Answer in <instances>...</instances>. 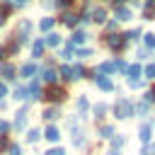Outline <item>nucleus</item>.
<instances>
[{
  "label": "nucleus",
  "instance_id": "f257e3e1",
  "mask_svg": "<svg viewBox=\"0 0 155 155\" xmlns=\"http://www.w3.org/2000/svg\"><path fill=\"white\" fill-rule=\"evenodd\" d=\"M114 116H116V119H128V116H133V104H131V99H116V104H114Z\"/></svg>",
  "mask_w": 155,
  "mask_h": 155
},
{
  "label": "nucleus",
  "instance_id": "f03ea898",
  "mask_svg": "<svg viewBox=\"0 0 155 155\" xmlns=\"http://www.w3.org/2000/svg\"><path fill=\"white\" fill-rule=\"evenodd\" d=\"M94 85H97L99 90H104V92H109V90H114V82H111L109 78H104L102 73H97V70H94Z\"/></svg>",
  "mask_w": 155,
  "mask_h": 155
},
{
  "label": "nucleus",
  "instance_id": "7ed1b4c3",
  "mask_svg": "<svg viewBox=\"0 0 155 155\" xmlns=\"http://www.w3.org/2000/svg\"><path fill=\"white\" fill-rule=\"evenodd\" d=\"M46 99H51V102H63V99H65V90H61V87H51L48 94H46Z\"/></svg>",
  "mask_w": 155,
  "mask_h": 155
},
{
  "label": "nucleus",
  "instance_id": "20e7f679",
  "mask_svg": "<svg viewBox=\"0 0 155 155\" xmlns=\"http://www.w3.org/2000/svg\"><path fill=\"white\" fill-rule=\"evenodd\" d=\"M150 136H153V124H143V126L138 128V138H140L143 143H148Z\"/></svg>",
  "mask_w": 155,
  "mask_h": 155
},
{
  "label": "nucleus",
  "instance_id": "39448f33",
  "mask_svg": "<svg viewBox=\"0 0 155 155\" xmlns=\"http://www.w3.org/2000/svg\"><path fill=\"white\" fill-rule=\"evenodd\" d=\"M36 70H39V68H36V63H27V65H22V68H19V75H22V78H31Z\"/></svg>",
  "mask_w": 155,
  "mask_h": 155
},
{
  "label": "nucleus",
  "instance_id": "423d86ee",
  "mask_svg": "<svg viewBox=\"0 0 155 155\" xmlns=\"http://www.w3.org/2000/svg\"><path fill=\"white\" fill-rule=\"evenodd\" d=\"M46 138H48L51 143H58V138H61V131H58V126H53V124H51V126L46 128Z\"/></svg>",
  "mask_w": 155,
  "mask_h": 155
},
{
  "label": "nucleus",
  "instance_id": "0eeeda50",
  "mask_svg": "<svg viewBox=\"0 0 155 155\" xmlns=\"http://www.w3.org/2000/svg\"><path fill=\"white\" fill-rule=\"evenodd\" d=\"M24 126H27V111L22 109V111H17V119H15V128H17V131H22Z\"/></svg>",
  "mask_w": 155,
  "mask_h": 155
},
{
  "label": "nucleus",
  "instance_id": "6e6552de",
  "mask_svg": "<svg viewBox=\"0 0 155 155\" xmlns=\"http://www.w3.org/2000/svg\"><path fill=\"white\" fill-rule=\"evenodd\" d=\"M116 19L128 22V19H131V10H128V7H116Z\"/></svg>",
  "mask_w": 155,
  "mask_h": 155
},
{
  "label": "nucleus",
  "instance_id": "1a4fd4ad",
  "mask_svg": "<svg viewBox=\"0 0 155 155\" xmlns=\"http://www.w3.org/2000/svg\"><path fill=\"white\" fill-rule=\"evenodd\" d=\"M148 109H150V102H138V104L133 107V111H136L138 116H145V114H148Z\"/></svg>",
  "mask_w": 155,
  "mask_h": 155
},
{
  "label": "nucleus",
  "instance_id": "9d476101",
  "mask_svg": "<svg viewBox=\"0 0 155 155\" xmlns=\"http://www.w3.org/2000/svg\"><path fill=\"white\" fill-rule=\"evenodd\" d=\"M104 17H107L104 7H97V10L92 12V22H97V24H102V22H104Z\"/></svg>",
  "mask_w": 155,
  "mask_h": 155
},
{
  "label": "nucleus",
  "instance_id": "9b49d317",
  "mask_svg": "<svg viewBox=\"0 0 155 155\" xmlns=\"http://www.w3.org/2000/svg\"><path fill=\"white\" fill-rule=\"evenodd\" d=\"M61 78H63V80H75L73 68H70V65H61Z\"/></svg>",
  "mask_w": 155,
  "mask_h": 155
},
{
  "label": "nucleus",
  "instance_id": "f8f14e48",
  "mask_svg": "<svg viewBox=\"0 0 155 155\" xmlns=\"http://www.w3.org/2000/svg\"><path fill=\"white\" fill-rule=\"evenodd\" d=\"M58 116H61V114H58L56 107H48V109L44 111V119H46V121H53V119H58Z\"/></svg>",
  "mask_w": 155,
  "mask_h": 155
},
{
  "label": "nucleus",
  "instance_id": "ddd939ff",
  "mask_svg": "<svg viewBox=\"0 0 155 155\" xmlns=\"http://www.w3.org/2000/svg\"><path fill=\"white\" fill-rule=\"evenodd\" d=\"M29 29H31V24H29V19H22V22H19V27H17V31H19L22 36H27V34H29Z\"/></svg>",
  "mask_w": 155,
  "mask_h": 155
},
{
  "label": "nucleus",
  "instance_id": "4468645a",
  "mask_svg": "<svg viewBox=\"0 0 155 155\" xmlns=\"http://www.w3.org/2000/svg\"><path fill=\"white\" fill-rule=\"evenodd\" d=\"M109 46L111 48H124V36H109Z\"/></svg>",
  "mask_w": 155,
  "mask_h": 155
},
{
  "label": "nucleus",
  "instance_id": "2eb2a0df",
  "mask_svg": "<svg viewBox=\"0 0 155 155\" xmlns=\"http://www.w3.org/2000/svg\"><path fill=\"white\" fill-rule=\"evenodd\" d=\"M73 145H85V133L82 131H73Z\"/></svg>",
  "mask_w": 155,
  "mask_h": 155
},
{
  "label": "nucleus",
  "instance_id": "dca6fc26",
  "mask_svg": "<svg viewBox=\"0 0 155 155\" xmlns=\"http://www.w3.org/2000/svg\"><path fill=\"white\" fill-rule=\"evenodd\" d=\"M53 27V17H44L41 22H39V29H44V31H48Z\"/></svg>",
  "mask_w": 155,
  "mask_h": 155
},
{
  "label": "nucleus",
  "instance_id": "f3484780",
  "mask_svg": "<svg viewBox=\"0 0 155 155\" xmlns=\"http://www.w3.org/2000/svg\"><path fill=\"white\" fill-rule=\"evenodd\" d=\"M97 70H99V73H114V70H116V63H99Z\"/></svg>",
  "mask_w": 155,
  "mask_h": 155
},
{
  "label": "nucleus",
  "instance_id": "a211bd4d",
  "mask_svg": "<svg viewBox=\"0 0 155 155\" xmlns=\"http://www.w3.org/2000/svg\"><path fill=\"white\" fill-rule=\"evenodd\" d=\"M15 99H29V90L27 87H17L15 90Z\"/></svg>",
  "mask_w": 155,
  "mask_h": 155
},
{
  "label": "nucleus",
  "instance_id": "6ab92c4d",
  "mask_svg": "<svg viewBox=\"0 0 155 155\" xmlns=\"http://www.w3.org/2000/svg\"><path fill=\"white\" fill-rule=\"evenodd\" d=\"M46 44H48V46H58V44H61V34H48V36H46Z\"/></svg>",
  "mask_w": 155,
  "mask_h": 155
},
{
  "label": "nucleus",
  "instance_id": "aec40b11",
  "mask_svg": "<svg viewBox=\"0 0 155 155\" xmlns=\"http://www.w3.org/2000/svg\"><path fill=\"white\" fill-rule=\"evenodd\" d=\"M85 39H87V36H85V31H75V34H73V41H70V44H73V46H78V44H82Z\"/></svg>",
  "mask_w": 155,
  "mask_h": 155
},
{
  "label": "nucleus",
  "instance_id": "412c9836",
  "mask_svg": "<svg viewBox=\"0 0 155 155\" xmlns=\"http://www.w3.org/2000/svg\"><path fill=\"white\" fill-rule=\"evenodd\" d=\"M31 53H34V58H39V56L44 53V44H41V41H34V46H31Z\"/></svg>",
  "mask_w": 155,
  "mask_h": 155
},
{
  "label": "nucleus",
  "instance_id": "4be33fe9",
  "mask_svg": "<svg viewBox=\"0 0 155 155\" xmlns=\"http://www.w3.org/2000/svg\"><path fill=\"white\" fill-rule=\"evenodd\" d=\"M99 136H102V138H111V136H114V128H111V126H99Z\"/></svg>",
  "mask_w": 155,
  "mask_h": 155
},
{
  "label": "nucleus",
  "instance_id": "5701e85b",
  "mask_svg": "<svg viewBox=\"0 0 155 155\" xmlns=\"http://www.w3.org/2000/svg\"><path fill=\"white\" fill-rule=\"evenodd\" d=\"M143 75H145L148 80H155V63H150V65L143 70Z\"/></svg>",
  "mask_w": 155,
  "mask_h": 155
},
{
  "label": "nucleus",
  "instance_id": "b1692460",
  "mask_svg": "<svg viewBox=\"0 0 155 155\" xmlns=\"http://www.w3.org/2000/svg\"><path fill=\"white\" fill-rule=\"evenodd\" d=\"M124 143H126V138H124V136H111V145H114V148H121Z\"/></svg>",
  "mask_w": 155,
  "mask_h": 155
},
{
  "label": "nucleus",
  "instance_id": "393cba45",
  "mask_svg": "<svg viewBox=\"0 0 155 155\" xmlns=\"http://www.w3.org/2000/svg\"><path fill=\"white\" fill-rule=\"evenodd\" d=\"M27 140H29V143H36V140H39V128H31L29 136H27Z\"/></svg>",
  "mask_w": 155,
  "mask_h": 155
},
{
  "label": "nucleus",
  "instance_id": "a878e982",
  "mask_svg": "<svg viewBox=\"0 0 155 155\" xmlns=\"http://www.w3.org/2000/svg\"><path fill=\"white\" fill-rule=\"evenodd\" d=\"M0 70H2V75H5V78H12V75H15V68H12V65H2Z\"/></svg>",
  "mask_w": 155,
  "mask_h": 155
},
{
  "label": "nucleus",
  "instance_id": "bb28decb",
  "mask_svg": "<svg viewBox=\"0 0 155 155\" xmlns=\"http://www.w3.org/2000/svg\"><path fill=\"white\" fill-rule=\"evenodd\" d=\"M73 75H75V80H80V78L85 75V68H82V65H75V68H73Z\"/></svg>",
  "mask_w": 155,
  "mask_h": 155
},
{
  "label": "nucleus",
  "instance_id": "cd10ccee",
  "mask_svg": "<svg viewBox=\"0 0 155 155\" xmlns=\"http://www.w3.org/2000/svg\"><path fill=\"white\" fill-rule=\"evenodd\" d=\"M138 36H140V31H138V29H131V31L126 34V39H131V41H138Z\"/></svg>",
  "mask_w": 155,
  "mask_h": 155
},
{
  "label": "nucleus",
  "instance_id": "c85d7f7f",
  "mask_svg": "<svg viewBox=\"0 0 155 155\" xmlns=\"http://www.w3.org/2000/svg\"><path fill=\"white\" fill-rule=\"evenodd\" d=\"M44 80H46V82H56V73H53V70H46V73H44Z\"/></svg>",
  "mask_w": 155,
  "mask_h": 155
},
{
  "label": "nucleus",
  "instance_id": "c756f323",
  "mask_svg": "<svg viewBox=\"0 0 155 155\" xmlns=\"http://www.w3.org/2000/svg\"><path fill=\"white\" fill-rule=\"evenodd\" d=\"M145 102L155 104V87H150V90H148V94H145Z\"/></svg>",
  "mask_w": 155,
  "mask_h": 155
},
{
  "label": "nucleus",
  "instance_id": "7c9ffc66",
  "mask_svg": "<svg viewBox=\"0 0 155 155\" xmlns=\"http://www.w3.org/2000/svg\"><path fill=\"white\" fill-rule=\"evenodd\" d=\"M78 109H80V111H87V99H85V97L78 99Z\"/></svg>",
  "mask_w": 155,
  "mask_h": 155
},
{
  "label": "nucleus",
  "instance_id": "2f4dec72",
  "mask_svg": "<svg viewBox=\"0 0 155 155\" xmlns=\"http://www.w3.org/2000/svg\"><path fill=\"white\" fill-rule=\"evenodd\" d=\"M143 155H155V145H153V143H148V145L143 148Z\"/></svg>",
  "mask_w": 155,
  "mask_h": 155
},
{
  "label": "nucleus",
  "instance_id": "473e14b6",
  "mask_svg": "<svg viewBox=\"0 0 155 155\" xmlns=\"http://www.w3.org/2000/svg\"><path fill=\"white\" fill-rule=\"evenodd\" d=\"M10 155H22V148H19L17 143H12V145H10Z\"/></svg>",
  "mask_w": 155,
  "mask_h": 155
},
{
  "label": "nucleus",
  "instance_id": "72a5a7b5",
  "mask_svg": "<svg viewBox=\"0 0 155 155\" xmlns=\"http://www.w3.org/2000/svg\"><path fill=\"white\" fill-rule=\"evenodd\" d=\"M104 111H107V107H104V104H97V107H94V114H97V116H102Z\"/></svg>",
  "mask_w": 155,
  "mask_h": 155
},
{
  "label": "nucleus",
  "instance_id": "f704fd0d",
  "mask_svg": "<svg viewBox=\"0 0 155 155\" xmlns=\"http://www.w3.org/2000/svg\"><path fill=\"white\" fill-rule=\"evenodd\" d=\"M145 44L148 46H155V34H145Z\"/></svg>",
  "mask_w": 155,
  "mask_h": 155
},
{
  "label": "nucleus",
  "instance_id": "c9c22d12",
  "mask_svg": "<svg viewBox=\"0 0 155 155\" xmlns=\"http://www.w3.org/2000/svg\"><path fill=\"white\" fill-rule=\"evenodd\" d=\"M46 155H65V150H63V148H53V150H48Z\"/></svg>",
  "mask_w": 155,
  "mask_h": 155
},
{
  "label": "nucleus",
  "instance_id": "e433bc0d",
  "mask_svg": "<svg viewBox=\"0 0 155 155\" xmlns=\"http://www.w3.org/2000/svg\"><path fill=\"white\" fill-rule=\"evenodd\" d=\"M90 53H92L90 48H78V56H82V58H85V56H90Z\"/></svg>",
  "mask_w": 155,
  "mask_h": 155
},
{
  "label": "nucleus",
  "instance_id": "4c0bfd02",
  "mask_svg": "<svg viewBox=\"0 0 155 155\" xmlns=\"http://www.w3.org/2000/svg\"><path fill=\"white\" fill-rule=\"evenodd\" d=\"M65 24H70V27H75V17H73V15H68V17H65Z\"/></svg>",
  "mask_w": 155,
  "mask_h": 155
},
{
  "label": "nucleus",
  "instance_id": "58836bf2",
  "mask_svg": "<svg viewBox=\"0 0 155 155\" xmlns=\"http://www.w3.org/2000/svg\"><path fill=\"white\" fill-rule=\"evenodd\" d=\"M7 128H10V126H7V121H2V119H0V133H5Z\"/></svg>",
  "mask_w": 155,
  "mask_h": 155
},
{
  "label": "nucleus",
  "instance_id": "ea45409f",
  "mask_svg": "<svg viewBox=\"0 0 155 155\" xmlns=\"http://www.w3.org/2000/svg\"><path fill=\"white\" fill-rule=\"evenodd\" d=\"M7 94V87H5V82H0V97H5Z\"/></svg>",
  "mask_w": 155,
  "mask_h": 155
},
{
  "label": "nucleus",
  "instance_id": "a19ab883",
  "mask_svg": "<svg viewBox=\"0 0 155 155\" xmlns=\"http://www.w3.org/2000/svg\"><path fill=\"white\" fill-rule=\"evenodd\" d=\"M7 148V138H0V150H5Z\"/></svg>",
  "mask_w": 155,
  "mask_h": 155
},
{
  "label": "nucleus",
  "instance_id": "79ce46f5",
  "mask_svg": "<svg viewBox=\"0 0 155 155\" xmlns=\"http://www.w3.org/2000/svg\"><path fill=\"white\" fill-rule=\"evenodd\" d=\"M70 2H73V0H58V5H61V7H65V5H70Z\"/></svg>",
  "mask_w": 155,
  "mask_h": 155
},
{
  "label": "nucleus",
  "instance_id": "37998d69",
  "mask_svg": "<svg viewBox=\"0 0 155 155\" xmlns=\"http://www.w3.org/2000/svg\"><path fill=\"white\" fill-rule=\"evenodd\" d=\"M12 2H17V5H24V2H27V0H12Z\"/></svg>",
  "mask_w": 155,
  "mask_h": 155
},
{
  "label": "nucleus",
  "instance_id": "c03bdc74",
  "mask_svg": "<svg viewBox=\"0 0 155 155\" xmlns=\"http://www.w3.org/2000/svg\"><path fill=\"white\" fill-rule=\"evenodd\" d=\"M109 155H119V150H111V153H109Z\"/></svg>",
  "mask_w": 155,
  "mask_h": 155
}]
</instances>
